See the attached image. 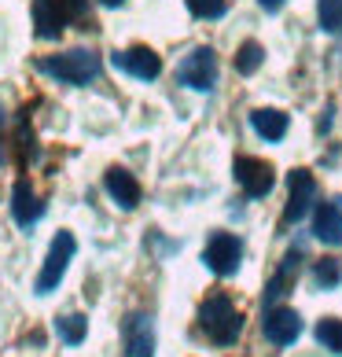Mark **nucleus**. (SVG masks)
<instances>
[{"mask_svg": "<svg viewBox=\"0 0 342 357\" xmlns=\"http://www.w3.org/2000/svg\"><path fill=\"white\" fill-rule=\"evenodd\" d=\"M37 70L56 77L63 85H88L100 77V56L88 48H70L63 56H41L37 59Z\"/></svg>", "mask_w": 342, "mask_h": 357, "instance_id": "1", "label": "nucleus"}, {"mask_svg": "<svg viewBox=\"0 0 342 357\" xmlns=\"http://www.w3.org/2000/svg\"><path fill=\"white\" fill-rule=\"evenodd\" d=\"M199 328L217 342V347H232L243 332V317L232 306V298L225 291H214V295L199 306Z\"/></svg>", "mask_w": 342, "mask_h": 357, "instance_id": "2", "label": "nucleus"}, {"mask_svg": "<svg viewBox=\"0 0 342 357\" xmlns=\"http://www.w3.org/2000/svg\"><path fill=\"white\" fill-rule=\"evenodd\" d=\"M74 250H77V240L70 232H56V240L48 247V258H45V269L37 276V295H52L59 287V280L67 276V266L74 261Z\"/></svg>", "mask_w": 342, "mask_h": 357, "instance_id": "3", "label": "nucleus"}, {"mask_svg": "<svg viewBox=\"0 0 342 357\" xmlns=\"http://www.w3.org/2000/svg\"><path fill=\"white\" fill-rule=\"evenodd\" d=\"M203 261H206V269L214 276H232L235 269H240V261H243V247H240V240H235L232 232H214L210 243H206V250H203Z\"/></svg>", "mask_w": 342, "mask_h": 357, "instance_id": "4", "label": "nucleus"}, {"mask_svg": "<svg viewBox=\"0 0 342 357\" xmlns=\"http://www.w3.org/2000/svg\"><path fill=\"white\" fill-rule=\"evenodd\" d=\"M177 77H180V85H188L195 92H210L217 85V56H214V48H195L192 56L177 67Z\"/></svg>", "mask_w": 342, "mask_h": 357, "instance_id": "5", "label": "nucleus"}, {"mask_svg": "<svg viewBox=\"0 0 342 357\" xmlns=\"http://www.w3.org/2000/svg\"><path fill=\"white\" fill-rule=\"evenodd\" d=\"M111 63H114V70H122V74H129V77H137V82H155V77L162 74L159 52H151L148 45H137V48L114 52Z\"/></svg>", "mask_w": 342, "mask_h": 357, "instance_id": "6", "label": "nucleus"}, {"mask_svg": "<svg viewBox=\"0 0 342 357\" xmlns=\"http://www.w3.org/2000/svg\"><path fill=\"white\" fill-rule=\"evenodd\" d=\"M232 174L235 181H240V188L251 195V199H261V195H269L272 192V166L269 162H261V158H251V155H240L235 158V166H232Z\"/></svg>", "mask_w": 342, "mask_h": 357, "instance_id": "7", "label": "nucleus"}, {"mask_svg": "<svg viewBox=\"0 0 342 357\" xmlns=\"http://www.w3.org/2000/svg\"><path fill=\"white\" fill-rule=\"evenodd\" d=\"M287 188H291V199H287V210H283V221L295 225L309 214L313 199H317V181H313L309 169H295L291 177H287Z\"/></svg>", "mask_w": 342, "mask_h": 357, "instance_id": "8", "label": "nucleus"}, {"mask_svg": "<svg viewBox=\"0 0 342 357\" xmlns=\"http://www.w3.org/2000/svg\"><path fill=\"white\" fill-rule=\"evenodd\" d=\"M261 332H265L269 342H276V347H291V342L302 335V317L295 310H269L265 313V321H261Z\"/></svg>", "mask_w": 342, "mask_h": 357, "instance_id": "9", "label": "nucleus"}, {"mask_svg": "<svg viewBox=\"0 0 342 357\" xmlns=\"http://www.w3.org/2000/svg\"><path fill=\"white\" fill-rule=\"evenodd\" d=\"M122 335H125L129 357H155V321L148 313L129 317V321L122 324Z\"/></svg>", "mask_w": 342, "mask_h": 357, "instance_id": "10", "label": "nucleus"}, {"mask_svg": "<svg viewBox=\"0 0 342 357\" xmlns=\"http://www.w3.org/2000/svg\"><path fill=\"white\" fill-rule=\"evenodd\" d=\"M103 188H107V195H111V199L122 206V210H137V203H140V181L129 174V169L111 166L107 177H103Z\"/></svg>", "mask_w": 342, "mask_h": 357, "instance_id": "11", "label": "nucleus"}, {"mask_svg": "<svg viewBox=\"0 0 342 357\" xmlns=\"http://www.w3.org/2000/svg\"><path fill=\"white\" fill-rule=\"evenodd\" d=\"M11 218H15L19 229H30L33 221L45 218V203L37 199V192L30 188V181H19L11 188Z\"/></svg>", "mask_w": 342, "mask_h": 357, "instance_id": "12", "label": "nucleus"}, {"mask_svg": "<svg viewBox=\"0 0 342 357\" xmlns=\"http://www.w3.org/2000/svg\"><path fill=\"white\" fill-rule=\"evenodd\" d=\"M33 26H37L41 41H59L63 26H67L63 0H33Z\"/></svg>", "mask_w": 342, "mask_h": 357, "instance_id": "13", "label": "nucleus"}, {"mask_svg": "<svg viewBox=\"0 0 342 357\" xmlns=\"http://www.w3.org/2000/svg\"><path fill=\"white\" fill-rule=\"evenodd\" d=\"M313 236L327 247H342V203H320L317 206Z\"/></svg>", "mask_w": 342, "mask_h": 357, "instance_id": "14", "label": "nucleus"}, {"mask_svg": "<svg viewBox=\"0 0 342 357\" xmlns=\"http://www.w3.org/2000/svg\"><path fill=\"white\" fill-rule=\"evenodd\" d=\"M251 126L261 140H283L291 122H287V114L276 111V107H258V111H251Z\"/></svg>", "mask_w": 342, "mask_h": 357, "instance_id": "15", "label": "nucleus"}, {"mask_svg": "<svg viewBox=\"0 0 342 357\" xmlns=\"http://www.w3.org/2000/svg\"><path fill=\"white\" fill-rule=\"evenodd\" d=\"M298 261H302V250H291V255L280 261V273L272 276V284H269V291H265V306H272V302L283 295V287L298 276Z\"/></svg>", "mask_w": 342, "mask_h": 357, "instance_id": "16", "label": "nucleus"}, {"mask_svg": "<svg viewBox=\"0 0 342 357\" xmlns=\"http://www.w3.org/2000/svg\"><path fill=\"white\" fill-rule=\"evenodd\" d=\"M85 332H88V317H81V313L56 317V335H59L63 342H70V347L85 342Z\"/></svg>", "mask_w": 342, "mask_h": 357, "instance_id": "17", "label": "nucleus"}, {"mask_svg": "<svg viewBox=\"0 0 342 357\" xmlns=\"http://www.w3.org/2000/svg\"><path fill=\"white\" fill-rule=\"evenodd\" d=\"M317 342L332 354H342V321L339 317H324L317 324Z\"/></svg>", "mask_w": 342, "mask_h": 357, "instance_id": "18", "label": "nucleus"}, {"mask_svg": "<svg viewBox=\"0 0 342 357\" xmlns=\"http://www.w3.org/2000/svg\"><path fill=\"white\" fill-rule=\"evenodd\" d=\"M317 19L324 33H339L342 30V0H317Z\"/></svg>", "mask_w": 342, "mask_h": 357, "instance_id": "19", "label": "nucleus"}, {"mask_svg": "<svg viewBox=\"0 0 342 357\" xmlns=\"http://www.w3.org/2000/svg\"><path fill=\"white\" fill-rule=\"evenodd\" d=\"M313 284L324 287V291L339 287V284H342V266H339L335 258H324V261H317V266H313Z\"/></svg>", "mask_w": 342, "mask_h": 357, "instance_id": "20", "label": "nucleus"}, {"mask_svg": "<svg viewBox=\"0 0 342 357\" xmlns=\"http://www.w3.org/2000/svg\"><path fill=\"white\" fill-rule=\"evenodd\" d=\"M261 63H265V52H261L258 41L240 45V52H235V70H240V74H254Z\"/></svg>", "mask_w": 342, "mask_h": 357, "instance_id": "21", "label": "nucleus"}, {"mask_svg": "<svg viewBox=\"0 0 342 357\" xmlns=\"http://www.w3.org/2000/svg\"><path fill=\"white\" fill-rule=\"evenodd\" d=\"M195 19H221L225 15V0H184Z\"/></svg>", "mask_w": 342, "mask_h": 357, "instance_id": "22", "label": "nucleus"}, {"mask_svg": "<svg viewBox=\"0 0 342 357\" xmlns=\"http://www.w3.org/2000/svg\"><path fill=\"white\" fill-rule=\"evenodd\" d=\"M63 11H67V22H85L88 19V0H63Z\"/></svg>", "mask_w": 342, "mask_h": 357, "instance_id": "23", "label": "nucleus"}, {"mask_svg": "<svg viewBox=\"0 0 342 357\" xmlns=\"http://www.w3.org/2000/svg\"><path fill=\"white\" fill-rule=\"evenodd\" d=\"M258 4L265 8V11H280V8L287 4V0H258Z\"/></svg>", "mask_w": 342, "mask_h": 357, "instance_id": "24", "label": "nucleus"}, {"mask_svg": "<svg viewBox=\"0 0 342 357\" xmlns=\"http://www.w3.org/2000/svg\"><path fill=\"white\" fill-rule=\"evenodd\" d=\"M100 4H103V8H122L125 0H100Z\"/></svg>", "mask_w": 342, "mask_h": 357, "instance_id": "25", "label": "nucleus"}, {"mask_svg": "<svg viewBox=\"0 0 342 357\" xmlns=\"http://www.w3.org/2000/svg\"><path fill=\"white\" fill-rule=\"evenodd\" d=\"M0 126H4V111H0Z\"/></svg>", "mask_w": 342, "mask_h": 357, "instance_id": "26", "label": "nucleus"}]
</instances>
